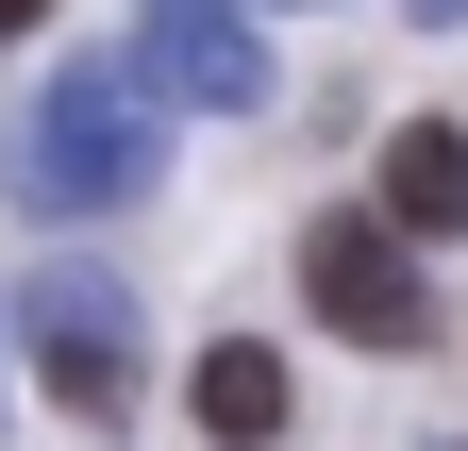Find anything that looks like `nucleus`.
<instances>
[{"label":"nucleus","instance_id":"3","mask_svg":"<svg viewBox=\"0 0 468 451\" xmlns=\"http://www.w3.org/2000/svg\"><path fill=\"white\" fill-rule=\"evenodd\" d=\"M302 301L351 334V351H419L435 334V285H419V251H401L385 217H318L302 235Z\"/></svg>","mask_w":468,"mask_h":451},{"label":"nucleus","instance_id":"4","mask_svg":"<svg viewBox=\"0 0 468 451\" xmlns=\"http://www.w3.org/2000/svg\"><path fill=\"white\" fill-rule=\"evenodd\" d=\"M134 50H151V84H167V100H218V118L284 100V84H268V34L234 17V0H134Z\"/></svg>","mask_w":468,"mask_h":451},{"label":"nucleus","instance_id":"5","mask_svg":"<svg viewBox=\"0 0 468 451\" xmlns=\"http://www.w3.org/2000/svg\"><path fill=\"white\" fill-rule=\"evenodd\" d=\"M385 235L401 251H419V235H468V134H435V118L385 134Z\"/></svg>","mask_w":468,"mask_h":451},{"label":"nucleus","instance_id":"2","mask_svg":"<svg viewBox=\"0 0 468 451\" xmlns=\"http://www.w3.org/2000/svg\"><path fill=\"white\" fill-rule=\"evenodd\" d=\"M17 334H34V384H50L84 435H117V418H134V285H117V267L50 251L34 285H17Z\"/></svg>","mask_w":468,"mask_h":451},{"label":"nucleus","instance_id":"8","mask_svg":"<svg viewBox=\"0 0 468 451\" xmlns=\"http://www.w3.org/2000/svg\"><path fill=\"white\" fill-rule=\"evenodd\" d=\"M419 17H468V0H419Z\"/></svg>","mask_w":468,"mask_h":451},{"label":"nucleus","instance_id":"1","mask_svg":"<svg viewBox=\"0 0 468 451\" xmlns=\"http://www.w3.org/2000/svg\"><path fill=\"white\" fill-rule=\"evenodd\" d=\"M151 68L134 50H68V68L34 84V118H17V201L34 217H117V201H151Z\"/></svg>","mask_w":468,"mask_h":451},{"label":"nucleus","instance_id":"6","mask_svg":"<svg viewBox=\"0 0 468 451\" xmlns=\"http://www.w3.org/2000/svg\"><path fill=\"white\" fill-rule=\"evenodd\" d=\"M201 435H218V451L284 435V368H268V334H234V351H201Z\"/></svg>","mask_w":468,"mask_h":451},{"label":"nucleus","instance_id":"7","mask_svg":"<svg viewBox=\"0 0 468 451\" xmlns=\"http://www.w3.org/2000/svg\"><path fill=\"white\" fill-rule=\"evenodd\" d=\"M34 17H50V0H0V34H34Z\"/></svg>","mask_w":468,"mask_h":451}]
</instances>
